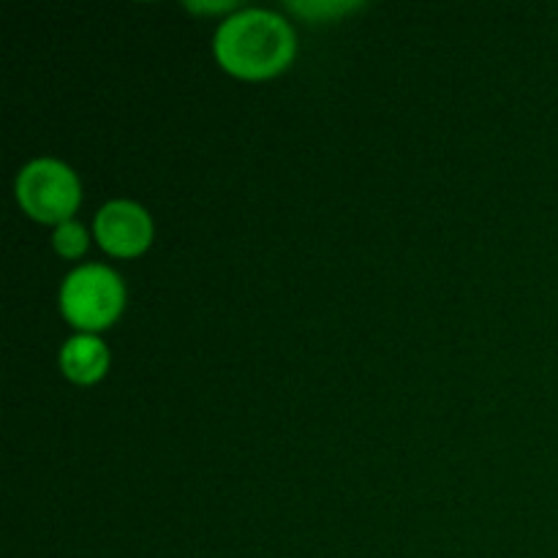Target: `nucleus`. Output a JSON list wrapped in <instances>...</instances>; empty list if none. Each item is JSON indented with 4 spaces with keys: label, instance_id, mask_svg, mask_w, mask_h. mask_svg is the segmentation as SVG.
<instances>
[{
    "label": "nucleus",
    "instance_id": "f257e3e1",
    "mask_svg": "<svg viewBox=\"0 0 558 558\" xmlns=\"http://www.w3.org/2000/svg\"><path fill=\"white\" fill-rule=\"evenodd\" d=\"M298 49L292 25L276 11L245 9L221 22L213 41L218 65L240 80H270L289 69Z\"/></svg>",
    "mask_w": 558,
    "mask_h": 558
},
{
    "label": "nucleus",
    "instance_id": "f03ea898",
    "mask_svg": "<svg viewBox=\"0 0 558 558\" xmlns=\"http://www.w3.org/2000/svg\"><path fill=\"white\" fill-rule=\"evenodd\" d=\"M125 305V287L114 270L104 265H82L69 272L60 287V311L82 332L107 330Z\"/></svg>",
    "mask_w": 558,
    "mask_h": 558
},
{
    "label": "nucleus",
    "instance_id": "7ed1b4c3",
    "mask_svg": "<svg viewBox=\"0 0 558 558\" xmlns=\"http://www.w3.org/2000/svg\"><path fill=\"white\" fill-rule=\"evenodd\" d=\"M82 199L74 169L54 158H36L16 178V202L38 223H69Z\"/></svg>",
    "mask_w": 558,
    "mask_h": 558
},
{
    "label": "nucleus",
    "instance_id": "20e7f679",
    "mask_svg": "<svg viewBox=\"0 0 558 558\" xmlns=\"http://www.w3.org/2000/svg\"><path fill=\"white\" fill-rule=\"evenodd\" d=\"M96 240L112 256H140L153 243V218L136 202H107L96 216Z\"/></svg>",
    "mask_w": 558,
    "mask_h": 558
},
{
    "label": "nucleus",
    "instance_id": "39448f33",
    "mask_svg": "<svg viewBox=\"0 0 558 558\" xmlns=\"http://www.w3.org/2000/svg\"><path fill=\"white\" fill-rule=\"evenodd\" d=\"M60 368L74 385H96L109 371V349L90 332L69 338L60 349Z\"/></svg>",
    "mask_w": 558,
    "mask_h": 558
},
{
    "label": "nucleus",
    "instance_id": "423d86ee",
    "mask_svg": "<svg viewBox=\"0 0 558 558\" xmlns=\"http://www.w3.org/2000/svg\"><path fill=\"white\" fill-rule=\"evenodd\" d=\"M52 243H54V251H58L60 256H65V259H80V256L87 251L85 227L76 221L60 223V227L54 229Z\"/></svg>",
    "mask_w": 558,
    "mask_h": 558
},
{
    "label": "nucleus",
    "instance_id": "0eeeda50",
    "mask_svg": "<svg viewBox=\"0 0 558 558\" xmlns=\"http://www.w3.org/2000/svg\"><path fill=\"white\" fill-rule=\"evenodd\" d=\"M191 11H227L234 9V3H189Z\"/></svg>",
    "mask_w": 558,
    "mask_h": 558
}]
</instances>
